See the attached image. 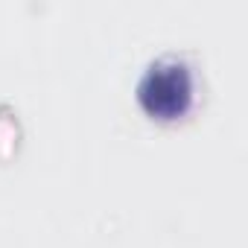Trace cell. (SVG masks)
I'll list each match as a JSON object with an SVG mask.
<instances>
[{"instance_id":"obj_1","label":"cell","mask_w":248,"mask_h":248,"mask_svg":"<svg viewBox=\"0 0 248 248\" xmlns=\"http://www.w3.org/2000/svg\"><path fill=\"white\" fill-rule=\"evenodd\" d=\"M199 73L196 64L184 53H161L146 62L143 73L138 76L135 93L138 105L149 120L175 123L190 114L196 102Z\"/></svg>"}]
</instances>
